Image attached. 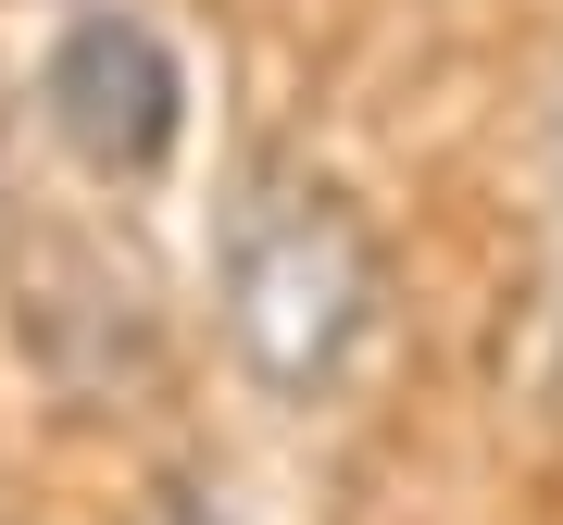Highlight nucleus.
<instances>
[{"label":"nucleus","instance_id":"f257e3e1","mask_svg":"<svg viewBox=\"0 0 563 525\" xmlns=\"http://www.w3.org/2000/svg\"><path fill=\"white\" fill-rule=\"evenodd\" d=\"M213 313L263 401H288V413L339 401L388 325V250L363 225V201L288 150H251L213 225Z\"/></svg>","mask_w":563,"mask_h":525},{"label":"nucleus","instance_id":"f03ea898","mask_svg":"<svg viewBox=\"0 0 563 525\" xmlns=\"http://www.w3.org/2000/svg\"><path fill=\"white\" fill-rule=\"evenodd\" d=\"M38 125L63 150L88 163L101 188H125V176H163L176 163V138H188V76H176V38H163L151 13H76L51 38V63H38Z\"/></svg>","mask_w":563,"mask_h":525},{"label":"nucleus","instance_id":"7ed1b4c3","mask_svg":"<svg viewBox=\"0 0 563 525\" xmlns=\"http://www.w3.org/2000/svg\"><path fill=\"white\" fill-rule=\"evenodd\" d=\"M539 176H551V213H539V388H551V413H563V88H551Z\"/></svg>","mask_w":563,"mask_h":525},{"label":"nucleus","instance_id":"20e7f679","mask_svg":"<svg viewBox=\"0 0 563 525\" xmlns=\"http://www.w3.org/2000/svg\"><path fill=\"white\" fill-rule=\"evenodd\" d=\"M139 525H225V513L201 501V488H151V501H139Z\"/></svg>","mask_w":563,"mask_h":525}]
</instances>
